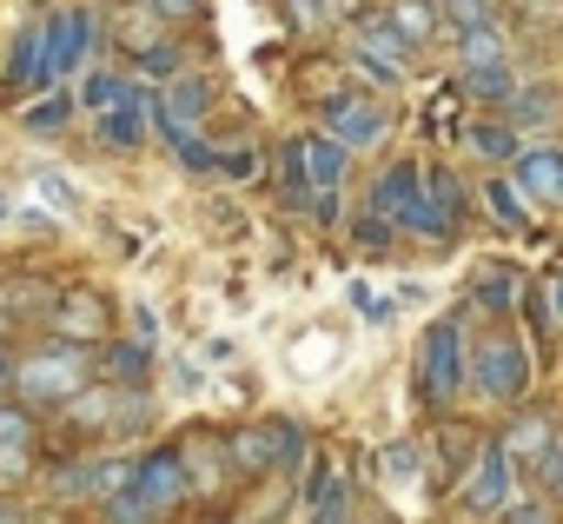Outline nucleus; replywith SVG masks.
<instances>
[{
  "instance_id": "obj_46",
  "label": "nucleus",
  "mask_w": 563,
  "mask_h": 524,
  "mask_svg": "<svg viewBox=\"0 0 563 524\" xmlns=\"http://www.w3.org/2000/svg\"><path fill=\"white\" fill-rule=\"evenodd\" d=\"M523 8H530V21H556V8H563V0H523Z\"/></svg>"
},
{
  "instance_id": "obj_40",
  "label": "nucleus",
  "mask_w": 563,
  "mask_h": 524,
  "mask_svg": "<svg viewBox=\"0 0 563 524\" xmlns=\"http://www.w3.org/2000/svg\"><path fill=\"white\" fill-rule=\"evenodd\" d=\"M146 8H153V14H159V21H166L173 34H179V28H199V21H206V0H146Z\"/></svg>"
},
{
  "instance_id": "obj_9",
  "label": "nucleus",
  "mask_w": 563,
  "mask_h": 524,
  "mask_svg": "<svg viewBox=\"0 0 563 524\" xmlns=\"http://www.w3.org/2000/svg\"><path fill=\"white\" fill-rule=\"evenodd\" d=\"M319 120H325V133H332L345 153H372V146H385V140H391V107H385V100H372V94H358V87L332 94V100L319 107Z\"/></svg>"
},
{
  "instance_id": "obj_28",
  "label": "nucleus",
  "mask_w": 563,
  "mask_h": 524,
  "mask_svg": "<svg viewBox=\"0 0 563 524\" xmlns=\"http://www.w3.org/2000/svg\"><path fill=\"white\" fill-rule=\"evenodd\" d=\"M34 438H41V412L8 392L0 399V451H34Z\"/></svg>"
},
{
  "instance_id": "obj_27",
  "label": "nucleus",
  "mask_w": 563,
  "mask_h": 524,
  "mask_svg": "<svg viewBox=\"0 0 563 524\" xmlns=\"http://www.w3.org/2000/svg\"><path fill=\"white\" fill-rule=\"evenodd\" d=\"M126 94H133V80H126V74H113V67H87V80L74 87L80 113H107V107H120Z\"/></svg>"
},
{
  "instance_id": "obj_4",
  "label": "nucleus",
  "mask_w": 563,
  "mask_h": 524,
  "mask_svg": "<svg viewBox=\"0 0 563 524\" xmlns=\"http://www.w3.org/2000/svg\"><path fill=\"white\" fill-rule=\"evenodd\" d=\"M372 206H378L385 219H398V232H418V239H451V232H457V226L444 219V206L431 199L418 160H391V166H378V173H372Z\"/></svg>"
},
{
  "instance_id": "obj_37",
  "label": "nucleus",
  "mask_w": 563,
  "mask_h": 524,
  "mask_svg": "<svg viewBox=\"0 0 563 524\" xmlns=\"http://www.w3.org/2000/svg\"><path fill=\"white\" fill-rule=\"evenodd\" d=\"M530 491H543V498H563V432L550 438V451L530 465Z\"/></svg>"
},
{
  "instance_id": "obj_14",
  "label": "nucleus",
  "mask_w": 563,
  "mask_h": 524,
  "mask_svg": "<svg viewBox=\"0 0 563 524\" xmlns=\"http://www.w3.org/2000/svg\"><path fill=\"white\" fill-rule=\"evenodd\" d=\"M510 179L523 186V199H530L537 212H563V146H556V140L523 146V153L510 160Z\"/></svg>"
},
{
  "instance_id": "obj_6",
  "label": "nucleus",
  "mask_w": 563,
  "mask_h": 524,
  "mask_svg": "<svg viewBox=\"0 0 563 524\" xmlns=\"http://www.w3.org/2000/svg\"><path fill=\"white\" fill-rule=\"evenodd\" d=\"M352 67H358V80H372V87H405L411 67H418V47H411L385 14H358V28H352Z\"/></svg>"
},
{
  "instance_id": "obj_16",
  "label": "nucleus",
  "mask_w": 563,
  "mask_h": 524,
  "mask_svg": "<svg viewBox=\"0 0 563 524\" xmlns=\"http://www.w3.org/2000/svg\"><path fill=\"white\" fill-rule=\"evenodd\" d=\"M457 146H464L471 160H484V166H510V160L523 153V127H517L510 113H490V120H464V127H457Z\"/></svg>"
},
{
  "instance_id": "obj_43",
  "label": "nucleus",
  "mask_w": 563,
  "mask_h": 524,
  "mask_svg": "<svg viewBox=\"0 0 563 524\" xmlns=\"http://www.w3.org/2000/svg\"><path fill=\"white\" fill-rule=\"evenodd\" d=\"M312 524H358V517H352V498H332V504H319V511H312Z\"/></svg>"
},
{
  "instance_id": "obj_3",
  "label": "nucleus",
  "mask_w": 563,
  "mask_h": 524,
  "mask_svg": "<svg viewBox=\"0 0 563 524\" xmlns=\"http://www.w3.org/2000/svg\"><path fill=\"white\" fill-rule=\"evenodd\" d=\"M530 385H537V365H530V346L510 332V319L490 326L484 339H471V392H477L484 405L510 412V405L530 399Z\"/></svg>"
},
{
  "instance_id": "obj_47",
  "label": "nucleus",
  "mask_w": 563,
  "mask_h": 524,
  "mask_svg": "<svg viewBox=\"0 0 563 524\" xmlns=\"http://www.w3.org/2000/svg\"><path fill=\"white\" fill-rule=\"evenodd\" d=\"M8 385H14V352L0 346V399H8Z\"/></svg>"
},
{
  "instance_id": "obj_39",
  "label": "nucleus",
  "mask_w": 563,
  "mask_h": 524,
  "mask_svg": "<svg viewBox=\"0 0 563 524\" xmlns=\"http://www.w3.org/2000/svg\"><path fill=\"white\" fill-rule=\"evenodd\" d=\"M444 8V28L457 34V28H477V21H490L497 14V0H438Z\"/></svg>"
},
{
  "instance_id": "obj_8",
  "label": "nucleus",
  "mask_w": 563,
  "mask_h": 524,
  "mask_svg": "<svg viewBox=\"0 0 563 524\" xmlns=\"http://www.w3.org/2000/svg\"><path fill=\"white\" fill-rule=\"evenodd\" d=\"M41 326L54 339H74V346H107L113 339V299L100 286H60L41 313Z\"/></svg>"
},
{
  "instance_id": "obj_17",
  "label": "nucleus",
  "mask_w": 563,
  "mask_h": 524,
  "mask_svg": "<svg viewBox=\"0 0 563 524\" xmlns=\"http://www.w3.org/2000/svg\"><path fill=\"white\" fill-rule=\"evenodd\" d=\"M556 432H563V425H556V412H543V405H530V399H523V405H510V418H504V432H497V438H504V451H510L517 465H537V458L550 451V438H556Z\"/></svg>"
},
{
  "instance_id": "obj_41",
  "label": "nucleus",
  "mask_w": 563,
  "mask_h": 524,
  "mask_svg": "<svg viewBox=\"0 0 563 524\" xmlns=\"http://www.w3.org/2000/svg\"><path fill=\"white\" fill-rule=\"evenodd\" d=\"M41 193H47V199H54L60 212H74V206H80V199H74V186H67V179H60L54 166H41Z\"/></svg>"
},
{
  "instance_id": "obj_23",
  "label": "nucleus",
  "mask_w": 563,
  "mask_h": 524,
  "mask_svg": "<svg viewBox=\"0 0 563 524\" xmlns=\"http://www.w3.org/2000/svg\"><path fill=\"white\" fill-rule=\"evenodd\" d=\"M93 359H100V379H113V385H140L146 365H153V346H140L133 332H120V339L93 346Z\"/></svg>"
},
{
  "instance_id": "obj_11",
  "label": "nucleus",
  "mask_w": 563,
  "mask_h": 524,
  "mask_svg": "<svg viewBox=\"0 0 563 524\" xmlns=\"http://www.w3.org/2000/svg\"><path fill=\"white\" fill-rule=\"evenodd\" d=\"M510 498H517V458L504 451V438H484L477 465H471L464 484H457V511H464V517H497Z\"/></svg>"
},
{
  "instance_id": "obj_10",
  "label": "nucleus",
  "mask_w": 563,
  "mask_h": 524,
  "mask_svg": "<svg viewBox=\"0 0 563 524\" xmlns=\"http://www.w3.org/2000/svg\"><path fill=\"white\" fill-rule=\"evenodd\" d=\"M153 107H159V94H146V87L133 80V94H126L120 107H107V113H87V133H93V146H100V153H146V146H153V133H159Z\"/></svg>"
},
{
  "instance_id": "obj_48",
  "label": "nucleus",
  "mask_w": 563,
  "mask_h": 524,
  "mask_svg": "<svg viewBox=\"0 0 563 524\" xmlns=\"http://www.w3.org/2000/svg\"><path fill=\"white\" fill-rule=\"evenodd\" d=\"M550 313H556V326H563V273L550 280Z\"/></svg>"
},
{
  "instance_id": "obj_25",
  "label": "nucleus",
  "mask_w": 563,
  "mask_h": 524,
  "mask_svg": "<svg viewBox=\"0 0 563 524\" xmlns=\"http://www.w3.org/2000/svg\"><path fill=\"white\" fill-rule=\"evenodd\" d=\"M74 107H80V100H74L67 87H47L41 100H27L21 133H27V140H60V133H67V120H74Z\"/></svg>"
},
{
  "instance_id": "obj_15",
  "label": "nucleus",
  "mask_w": 563,
  "mask_h": 524,
  "mask_svg": "<svg viewBox=\"0 0 563 524\" xmlns=\"http://www.w3.org/2000/svg\"><path fill=\"white\" fill-rule=\"evenodd\" d=\"M212 94H219V87H212L206 74H192V67H186L179 80H166V87H159V107H153V120H159V133H186V127L199 133V120H206V107H212Z\"/></svg>"
},
{
  "instance_id": "obj_31",
  "label": "nucleus",
  "mask_w": 563,
  "mask_h": 524,
  "mask_svg": "<svg viewBox=\"0 0 563 524\" xmlns=\"http://www.w3.org/2000/svg\"><path fill=\"white\" fill-rule=\"evenodd\" d=\"M278 21H286L299 41H319L339 21V8H332V0H278Z\"/></svg>"
},
{
  "instance_id": "obj_30",
  "label": "nucleus",
  "mask_w": 563,
  "mask_h": 524,
  "mask_svg": "<svg viewBox=\"0 0 563 524\" xmlns=\"http://www.w3.org/2000/svg\"><path fill=\"white\" fill-rule=\"evenodd\" d=\"M100 511H107V524H166V504H153L133 478H126V491H113Z\"/></svg>"
},
{
  "instance_id": "obj_36",
  "label": "nucleus",
  "mask_w": 563,
  "mask_h": 524,
  "mask_svg": "<svg viewBox=\"0 0 563 524\" xmlns=\"http://www.w3.org/2000/svg\"><path fill=\"white\" fill-rule=\"evenodd\" d=\"M391 239H398V219H385L378 206H365V212L352 219V245H358V252L378 259V252H391Z\"/></svg>"
},
{
  "instance_id": "obj_33",
  "label": "nucleus",
  "mask_w": 563,
  "mask_h": 524,
  "mask_svg": "<svg viewBox=\"0 0 563 524\" xmlns=\"http://www.w3.org/2000/svg\"><path fill=\"white\" fill-rule=\"evenodd\" d=\"M424 186H431V199L444 206V219H451V226H464V212H471V193H464V179H457L451 166H424Z\"/></svg>"
},
{
  "instance_id": "obj_45",
  "label": "nucleus",
  "mask_w": 563,
  "mask_h": 524,
  "mask_svg": "<svg viewBox=\"0 0 563 524\" xmlns=\"http://www.w3.org/2000/svg\"><path fill=\"white\" fill-rule=\"evenodd\" d=\"M133 339H140V346H159V319H153V313H146V306H140V313H133Z\"/></svg>"
},
{
  "instance_id": "obj_5",
  "label": "nucleus",
  "mask_w": 563,
  "mask_h": 524,
  "mask_svg": "<svg viewBox=\"0 0 563 524\" xmlns=\"http://www.w3.org/2000/svg\"><path fill=\"white\" fill-rule=\"evenodd\" d=\"M312 451V432L299 418H258L245 432L225 438V458H232V478H272V471H299Z\"/></svg>"
},
{
  "instance_id": "obj_26",
  "label": "nucleus",
  "mask_w": 563,
  "mask_h": 524,
  "mask_svg": "<svg viewBox=\"0 0 563 524\" xmlns=\"http://www.w3.org/2000/svg\"><path fill=\"white\" fill-rule=\"evenodd\" d=\"M517 293H523V273H517V266H510V273H504V266H484L477 286H471V306H484L490 319H510Z\"/></svg>"
},
{
  "instance_id": "obj_34",
  "label": "nucleus",
  "mask_w": 563,
  "mask_h": 524,
  "mask_svg": "<svg viewBox=\"0 0 563 524\" xmlns=\"http://www.w3.org/2000/svg\"><path fill=\"white\" fill-rule=\"evenodd\" d=\"M517 127H550L556 120V87H517V100L504 107Z\"/></svg>"
},
{
  "instance_id": "obj_19",
  "label": "nucleus",
  "mask_w": 563,
  "mask_h": 524,
  "mask_svg": "<svg viewBox=\"0 0 563 524\" xmlns=\"http://www.w3.org/2000/svg\"><path fill=\"white\" fill-rule=\"evenodd\" d=\"M166 34H173V28L146 8V0H120V14H107V47H120V54H133V61H140L153 41H166Z\"/></svg>"
},
{
  "instance_id": "obj_49",
  "label": "nucleus",
  "mask_w": 563,
  "mask_h": 524,
  "mask_svg": "<svg viewBox=\"0 0 563 524\" xmlns=\"http://www.w3.org/2000/svg\"><path fill=\"white\" fill-rule=\"evenodd\" d=\"M8 219H14V199H8V193H0V226H8Z\"/></svg>"
},
{
  "instance_id": "obj_21",
  "label": "nucleus",
  "mask_w": 563,
  "mask_h": 524,
  "mask_svg": "<svg viewBox=\"0 0 563 524\" xmlns=\"http://www.w3.org/2000/svg\"><path fill=\"white\" fill-rule=\"evenodd\" d=\"M477 199H484V212H490L504 232H537V206L523 199V186H517L510 173H490V179L477 186Z\"/></svg>"
},
{
  "instance_id": "obj_2",
  "label": "nucleus",
  "mask_w": 563,
  "mask_h": 524,
  "mask_svg": "<svg viewBox=\"0 0 563 524\" xmlns=\"http://www.w3.org/2000/svg\"><path fill=\"white\" fill-rule=\"evenodd\" d=\"M411 385H418V405L438 412V418L457 405V392H471V326H464V313H444V319L424 326Z\"/></svg>"
},
{
  "instance_id": "obj_7",
  "label": "nucleus",
  "mask_w": 563,
  "mask_h": 524,
  "mask_svg": "<svg viewBox=\"0 0 563 524\" xmlns=\"http://www.w3.org/2000/svg\"><path fill=\"white\" fill-rule=\"evenodd\" d=\"M47 41H54V74L74 80L80 67H93V61L107 54V8H87V0L54 8V14H47Z\"/></svg>"
},
{
  "instance_id": "obj_12",
  "label": "nucleus",
  "mask_w": 563,
  "mask_h": 524,
  "mask_svg": "<svg viewBox=\"0 0 563 524\" xmlns=\"http://www.w3.org/2000/svg\"><path fill=\"white\" fill-rule=\"evenodd\" d=\"M278 173H299L312 193H339L345 173H352V153L319 127V133H292L286 146H278Z\"/></svg>"
},
{
  "instance_id": "obj_38",
  "label": "nucleus",
  "mask_w": 563,
  "mask_h": 524,
  "mask_svg": "<svg viewBox=\"0 0 563 524\" xmlns=\"http://www.w3.org/2000/svg\"><path fill=\"white\" fill-rule=\"evenodd\" d=\"M497 517H504V524H556V498L530 491V498H510V504H504Z\"/></svg>"
},
{
  "instance_id": "obj_35",
  "label": "nucleus",
  "mask_w": 563,
  "mask_h": 524,
  "mask_svg": "<svg viewBox=\"0 0 563 524\" xmlns=\"http://www.w3.org/2000/svg\"><path fill=\"white\" fill-rule=\"evenodd\" d=\"M166 146L179 153V166H186V173H199V179H219V146H206L192 127H186V133H166Z\"/></svg>"
},
{
  "instance_id": "obj_29",
  "label": "nucleus",
  "mask_w": 563,
  "mask_h": 524,
  "mask_svg": "<svg viewBox=\"0 0 563 524\" xmlns=\"http://www.w3.org/2000/svg\"><path fill=\"white\" fill-rule=\"evenodd\" d=\"M477 451H484L477 432H464V425H457V432H438V478H444V484H464V471L477 465Z\"/></svg>"
},
{
  "instance_id": "obj_24",
  "label": "nucleus",
  "mask_w": 563,
  "mask_h": 524,
  "mask_svg": "<svg viewBox=\"0 0 563 524\" xmlns=\"http://www.w3.org/2000/svg\"><path fill=\"white\" fill-rule=\"evenodd\" d=\"M490 61H510V28L497 14L477 28H457V67H490Z\"/></svg>"
},
{
  "instance_id": "obj_20",
  "label": "nucleus",
  "mask_w": 563,
  "mask_h": 524,
  "mask_svg": "<svg viewBox=\"0 0 563 524\" xmlns=\"http://www.w3.org/2000/svg\"><path fill=\"white\" fill-rule=\"evenodd\" d=\"M133 484H140L153 504H166V511L192 491V484H186V458H179V451H146V458H133Z\"/></svg>"
},
{
  "instance_id": "obj_22",
  "label": "nucleus",
  "mask_w": 563,
  "mask_h": 524,
  "mask_svg": "<svg viewBox=\"0 0 563 524\" xmlns=\"http://www.w3.org/2000/svg\"><path fill=\"white\" fill-rule=\"evenodd\" d=\"M385 21H391L411 47H431V41H444V34H451L438 0H385Z\"/></svg>"
},
{
  "instance_id": "obj_18",
  "label": "nucleus",
  "mask_w": 563,
  "mask_h": 524,
  "mask_svg": "<svg viewBox=\"0 0 563 524\" xmlns=\"http://www.w3.org/2000/svg\"><path fill=\"white\" fill-rule=\"evenodd\" d=\"M517 67L510 61H490V67H457V100H471V107H484V113H504L510 100H517Z\"/></svg>"
},
{
  "instance_id": "obj_44",
  "label": "nucleus",
  "mask_w": 563,
  "mask_h": 524,
  "mask_svg": "<svg viewBox=\"0 0 563 524\" xmlns=\"http://www.w3.org/2000/svg\"><path fill=\"white\" fill-rule=\"evenodd\" d=\"M0 524H34V511H27L14 491H0Z\"/></svg>"
},
{
  "instance_id": "obj_42",
  "label": "nucleus",
  "mask_w": 563,
  "mask_h": 524,
  "mask_svg": "<svg viewBox=\"0 0 563 524\" xmlns=\"http://www.w3.org/2000/svg\"><path fill=\"white\" fill-rule=\"evenodd\" d=\"M385 478H418V451L411 445H385Z\"/></svg>"
},
{
  "instance_id": "obj_1",
  "label": "nucleus",
  "mask_w": 563,
  "mask_h": 524,
  "mask_svg": "<svg viewBox=\"0 0 563 524\" xmlns=\"http://www.w3.org/2000/svg\"><path fill=\"white\" fill-rule=\"evenodd\" d=\"M100 379V359H93V346H74V339H41V346H27V352H14V399L21 405H34V412H60V405H74L87 385Z\"/></svg>"
},
{
  "instance_id": "obj_32",
  "label": "nucleus",
  "mask_w": 563,
  "mask_h": 524,
  "mask_svg": "<svg viewBox=\"0 0 563 524\" xmlns=\"http://www.w3.org/2000/svg\"><path fill=\"white\" fill-rule=\"evenodd\" d=\"M133 67H140L146 80H159V87H166V80H179V74L192 67V61H186V47H179V41L166 34V41H153V47H146V54H140Z\"/></svg>"
},
{
  "instance_id": "obj_13",
  "label": "nucleus",
  "mask_w": 563,
  "mask_h": 524,
  "mask_svg": "<svg viewBox=\"0 0 563 524\" xmlns=\"http://www.w3.org/2000/svg\"><path fill=\"white\" fill-rule=\"evenodd\" d=\"M0 87H8V94H47V87H60L54 41H47V14H34L14 34V54H8V67H0Z\"/></svg>"
}]
</instances>
